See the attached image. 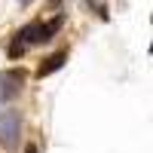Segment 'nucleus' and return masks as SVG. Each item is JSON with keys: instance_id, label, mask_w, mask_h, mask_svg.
I'll return each mask as SVG.
<instances>
[{"instance_id": "nucleus-1", "label": "nucleus", "mask_w": 153, "mask_h": 153, "mask_svg": "<svg viewBox=\"0 0 153 153\" xmlns=\"http://www.w3.org/2000/svg\"><path fill=\"white\" fill-rule=\"evenodd\" d=\"M19 135H22V113L19 110H3L0 113V147L12 150L19 144Z\"/></svg>"}, {"instance_id": "nucleus-2", "label": "nucleus", "mask_w": 153, "mask_h": 153, "mask_svg": "<svg viewBox=\"0 0 153 153\" xmlns=\"http://www.w3.org/2000/svg\"><path fill=\"white\" fill-rule=\"evenodd\" d=\"M25 83V71H3L0 74V101H12L22 92Z\"/></svg>"}, {"instance_id": "nucleus-3", "label": "nucleus", "mask_w": 153, "mask_h": 153, "mask_svg": "<svg viewBox=\"0 0 153 153\" xmlns=\"http://www.w3.org/2000/svg\"><path fill=\"white\" fill-rule=\"evenodd\" d=\"M65 58H68V49H58L55 55H49V58H43V65L37 68V76H49L52 71H58L61 65H65Z\"/></svg>"}, {"instance_id": "nucleus-4", "label": "nucleus", "mask_w": 153, "mask_h": 153, "mask_svg": "<svg viewBox=\"0 0 153 153\" xmlns=\"http://www.w3.org/2000/svg\"><path fill=\"white\" fill-rule=\"evenodd\" d=\"M61 28V19H49V22H40L37 25V43H49L55 37V31Z\"/></svg>"}, {"instance_id": "nucleus-5", "label": "nucleus", "mask_w": 153, "mask_h": 153, "mask_svg": "<svg viewBox=\"0 0 153 153\" xmlns=\"http://www.w3.org/2000/svg\"><path fill=\"white\" fill-rule=\"evenodd\" d=\"M37 25H40V22H31V25H25V28L16 34V40H12V43H19L22 49H25V46H31V43H37Z\"/></svg>"}, {"instance_id": "nucleus-6", "label": "nucleus", "mask_w": 153, "mask_h": 153, "mask_svg": "<svg viewBox=\"0 0 153 153\" xmlns=\"http://www.w3.org/2000/svg\"><path fill=\"white\" fill-rule=\"evenodd\" d=\"M25 153H40V150H37V147H34V144H31V147H28V150H25Z\"/></svg>"}, {"instance_id": "nucleus-7", "label": "nucleus", "mask_w": 153, "mask_h": 153, "mask_svg": "<svg viewBox=\"0 0 153 153\" xmlns=\"http://www.w3.org/2000/svg\"><path fill=\"white\" fill-rule=\"evenodd\" d=\"M19 3H25V0H19Z\"/></svg>"}]
</instances>
